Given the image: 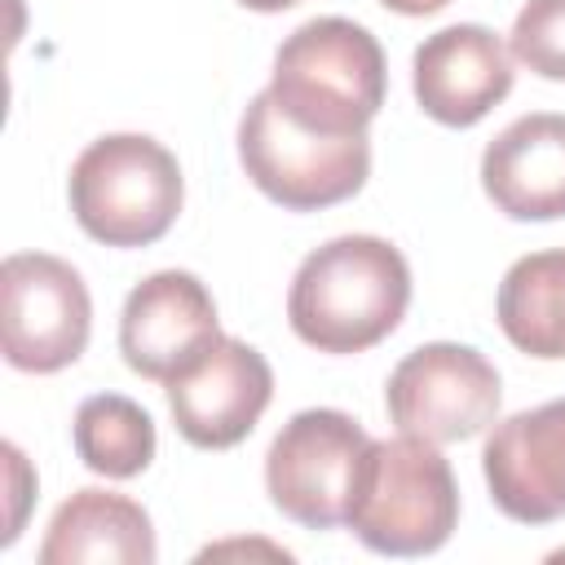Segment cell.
Returning <instances> with one entry per match:
<instances>
[{"label": "cell", "instance_id": "6da1fadb", "mask_svg": "<svg viewBox=\"0 0 565 565\" xmlns=\"http://www.w3.org/2000/svg\"><path fill=\"white\" fill-rule=\"evenodd\" d=\"M406 305V256L388 238L340 234L300 260L287 291V322L318 353H362L397 331Z\"/></svg>", "mask_w": 565, "mask_h": 565}, {"label": "cell", "instance_id": "7a4b0ae2", "mask_svg": "<svg viewBox=\"0 0 565 565\" xmlns=\"http://www.w3.org/2000/svg\"><path fill=\"white\" fill-rule=\"evenodd\" d=\"M384 49L349 18H309L274 53V106L318 137H362L384 106Z\"/></svg>", "mask_w": 565, "mask_h": 565}, {"label": "cell", "instance_id": "3957f363", "mask_svg": "<svg viewBox=\"0 0 565 565\" xmlns=\"http://www.w3.org/2000/svg\"><path fill=\"white\" fill-rule=\"evenodd\" d=\"M380 556H428L459 525V486L450 459L411 433L371 441L344 521Z\"/></svg>", "mask_w": 565, "mask_h": 565}, {"label": "cell", "instance_id": "277c9868", "mask_svg": "<svg viewBox=\"0 0 565 565\" xmlns=\"http://www.w3.org/2000/svg\"><path fill=\"white\" fill-rule=\"evenodd\" d=\"M66 194L88 238L106 247H150L172 230L185 181L163 141L146 132H106L71 163Z\"/></svg>", "mask_w": 565, "mask_h": 565}, {"label": "cell", "instance_id": "5b68a950", "mask_svg": "<svg viewBox=\"0 0 565 565\" xmlns=\"http://www.w3.org/2000/svg\"><path fill=\"white\" fill-rule=\"evenodd\" d=\"M238 163L247 181L287 212H318L353 199L371 177V141L296 128L260 88L238 119Z\"/></svg>", "mask_w": 565, "mask_h": 565}, {"label": "cell", "instance_id": "8992f818", "mask_svg": "<svg viewBox=\"0 0 565 565\" xmlns=\"http://www.w3.org/2000/svg\"><path fill=\"white\" fill-rule=\"evenodd\" d=\"M366 450L371 437L353 415L331 406L296 411L265 455L269 503L305 530L344 525Z\"/></svg>", "mask_w": 565, "mask_h": 565}, {"label": "cell", "instance_id": "52a82bcc", "mask_svg": "<svg viewBox=\"0 0 565 565\" xmlns=\"http://www.w3.org/2000/svg\"><path fill=\"white\" fill-rule=\"evenodd\" d=\"M503 384L486 353L455 340L411 349L384 384V411L397 433L433 446L468 441L499 419Z\"/></svg>", "mask_w": 565, "mask_h": 565}, {"label": "cell", "instance_id": "ba28073f", "mask_svg": "<svg viewBox=\"0 0 565 565\" xmlns=\"http://www.w3.org/2000/svg\"><path fill=\"white\" fill-rule=\"evenodd\" d=\"M93 300L79 269L49 252H13L0 265V344L4 362L53 375L88 349Z\"/></svg>", "mask_w": 565, "mask_h": 565}, {"label": "cell", "instance_id": "9c48e42d", "mask_svg": "<svg viewBox=\"0 0 565 565\" xmlns=\"http://www.w3.org/2000/svg\"><path fill=\"white\" fill-rule=\"evenodd\" d=\"M274 397V371L247 340L221 335L194 366L168 380V411L177 433L199 450L238 446Z\"/></svg>", "mask_w": 565, "mask_h": 565}, {"label": "cell", "instance_id": "30bf717a", "mask_svg": "<svg viewBox=\"0 0 565 565\" xmlns=\"http://www.w3.org/2000/svg\"><path fill=\"white\" fill-rule=\"evenodd\" d=\"M221 340L212 291L190 269L141 278L119 313V353L141 380H172Z\"/></svg>", "mask_w": 565, "mask_h": 565}, {"label": "cell", "instance_id": "8fae6325", "mask_svg": "<svg viewBox=\"0 0 565 565\" xmlns=\"http://www.w3.org/2000/svg\"><path fill=\"white\" fill-rule=\"evenodd\" d=\"M490 503L521 525L565 516V397L499 419L481 446Z\"/></svg>", "mask_w": 565, "mask_h": 565}, {"label": "cell", "instance_id": "7c38bea8", "mask_svg": "<svg viewBox=\"0 0 565 565\" xmlns=\"http://www.w3.org/2000/svg\"><path fill=\"white\" fill-rule=\"evenodd\" d=\"M512 53L481 22L433 31L411 57V88L428 119L446 128L481 124L512 93Z\"/></svg>", "mask_w": 565, "mask_h": 565}, {"label": "cell", "instance_id": "4fadbf2b", "mask_svg": "<svg viewBox=\"0 0 565 565\" xmlns=\"http://www.w3.org/2000/svg\"><path fill=\"white\" fill-rule=\"evenodd\" d=\"M481 190L512 221L565 216V115L534 110L512 119L481 154Z\"/></svg>", "mask_w": 565, "mask_h": 565}, {"label": "cell", "instance_id": "5bb4252c", "mask_svg": "<svg viewBox=\"0 0 565 565\" xmlns=\"http://www.w3.org/2000/svg\"><path fill=\"white\" fill-rule=\"evenodd\" d=\"M159 556L150 512L115 490H75L49 521L40 565H150Z\"/></svg>", "mask_w": 565, "mask_h": 565}, {"label": "cell", "instance_id": "9a60e30c", "mask_svg": "<svg viewBox=\"0 0 565 565\" xmlns=\"http://www.w3.org/2000/svg\"><path fill=\"white\" fill-rule=\"evenodd\" d=\"M499 331L530 358H565V247L530 252L508 265L494 296Z\"/></svg>", "mask_w": 565, "mask_h": 565}, {"label": "cell", "instance_id": "2e32d148", "mask_svg": "<svg viewBox=\"0 0 565 565\" xmlns=\"http://www.w3.org/2000/svg\"><path fill=\"white\" fill-rule=\"evenodd\" d=\"M71 441H75V455L84 459V468H93L97 477H110V481H128V477L146 472L159 450L150 411L124 393L84 397L75 411V424H71Z\"/></svg>", "mask_w": 565, "mask_h": 565}, {"label": "cell", "instance_id": "e0dca14e", "mask_svg": "<svg viewBox=\"0 0 565 565\" xmlns=\"http://www.w3.org/2000/svg\"><path fill=\"white\" fill-rule=\"evenodd\" d=\"M508 53L539 79L565 84V0H525L512 22Z\"/></svg>", "mask_w": 565, "mask_h": 565}, {"label": "cell", "instance_id": "ac0fdd59", "mask_svg": "<svg viewBox=\"0 0 565 565\" xmlns=\"http://www.w3.org/2000/svg\"><path fill=\"white\" fill-rule=\"evenodd\" d=\"M380 4L393 9V13H402V18H428V13L446 9L450 0H380Z\"/></svg>", "mask_w": 565, "mask_h": 565}, {"label": "cell", "instance_id": "d6986e66", "mask_svg": "<svg viewBox=\"0 0 565 565\" xmlns=\"http://www.w3.org/2000/svg\"><path fill=\"white\" fill-rule=\"evenodd\" d=\"M243 9H256V13H282V9H291V4H300V0H238Z\"/></svg>", "mask_w": 565, "mask_h": 565}]
</instances>
